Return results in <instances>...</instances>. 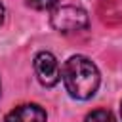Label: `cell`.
<instances>
[{"instance_id": "1", "label": "cell", "mask_w": 122, "mask_h": 122, "mask_svg": "<svg viewBox=\"0 0 122 122\" xmlns=\"http://www.w3.org/2000/svg\"><path fill=\"white\" fill-rule=\"evenodd\" d=\"M61 78L65 90L74 99H90L99 88V71L95 63L84 55H72L65 61Z\"/></svg>"}, {"instance_id": "2", "label": "cell", "mask_w": 122, "mask_h": 122, "mask_svg": "<svg viewBox=\"0 0 122 122\" xmlns=\"http://www.w3.org/2000/svg\"><path fill=\"white\" fill-rule=\"evenodd\" d=\"M50 21L59 32H76L88 27V13L76 6H61L51 11Z\"/></svg>"}, {"instance_id": "7", "label": "cell", "mask_w": 122, "mask_h": 122, "mask_svg": "<svg viewBox=\"0 0 122 122\" xmlns=\"http://www.w3.org/2000/svg\"><path fill=\"white\" fill-rule=\"evenodd\" d=\"M2 21H4V6L0 4V25H2Z\"/></svg>"}, {"instance_id": "6", "label": "cell", "mask_w": 122, "mask_h": 122, "mask_svg": "<svg viewBox=\"0 0 122 122\" xmlns=\"http://www.w3.org/2000/svg\"><path fill=\"white\" fill-rule=\"evenodd\" d=\"M29 6H32L34 10H48L51 6H55L59 0H27Z\"/></svg>"}, {"instance_id": "8", "label": "cell", "mask_w": 122, "mask_h": 122, "mask_svg": "<svg viewBox=\"0 0 122 122\" xmlns=\"http://www.w3.org/2000/svg\"><path fill=\"white\" fill-rule=\"evenodd\" d=\"M120 114H122V105H120Z\"/></svg>"}, {"instance_id": "5", "label": "cell", "mask_w": 122, "mask_h": 122, "mask_svg": "<svg viewBox=\"0 0 122 122\" xmlns=\"http://www.w3.org/2000/svg\"><path fill=\"white\" fill-rule=\"evenodd\" d=\"M84 122H116V118L112 116L111 111H105V109H97L93 112H90L86 116Z\"/></svg>"}, {"instance_id": "9", "label": "cell", "mask_w": 122, "mask_h": 122, "mask_svg": "<svg viewBox=\"0 0 122 122\" xmlns=\"http://www.w3.org/2000/svg\"><path fill=\"white\" fill-rule=\"evenodd\" d=\"M0 93H2V86H0Z\"/></svg>"}, {"instance_id": "3", "label": "cell", "mask_w": 122, "mask_h": 122, "mask_svg": "<svg viewBox=\"0 0 122 122\" xmlns=\"http://www.w3.org/2000/svg\"><path fill=\"white\" fill-rule=\"evenodd\" d=\"M34 72H36L38 82L42 86H46V88L55 86L59 82V78H61L59 63H57L55 55L50 53V51H40L34 57Z\"/></svg>"}, {"instance_id": "4", "label": "cell", "mask_w": 122, "mask_h": 122, "mask_svg": "<svg viewBox=\"0 0 122 122\" xmlns=\"http://www.w3.org/2000/svg\"><path fill=\"white\" fill-rule=\"evenodd\" d=\"M6 122H46V111L34 103L19 105L6 116Z\"/></svg>"}]
</instances>
